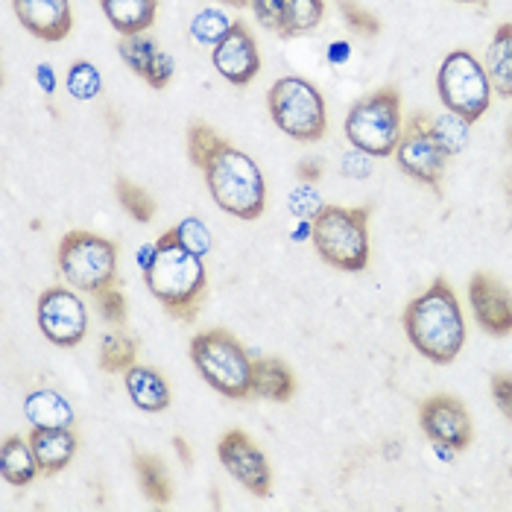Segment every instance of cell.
<instances>
[{"label":"cell","mask_w":512,"mask_h":512,"mask_svg":"<svg viewBox=\"0 0 512 512\" xmlns=\"http://www.w3.org/2000/svg\"><path fill=\"white\" fill-rule=\"evenodd\" d=\"M445 158H448V153L436 144V138L431 135V120L425 115H413L407 129L401 132L398 147H395V161H398L401 173H407L410 179L439 191L442 176H445Z\"/></svg>","instance_id":"obj_10"},{"label":"cell","mask_w":512,"mask_h":512,"mask_svg":"<svg viewBox=\"0 0 512 512\" xmlns=\"http://www.w3.org/2000/svg\"><path fill=\"white\" fill-rule=\"evenodd\" d=\"M469 126L466 120L454 112H445L442 118L431 120V135L436 138V144L448 153V156H457L466 150V141H469Z\"/></svg>","instance_id":"obj_31"},{"label":"cell","mask_w":512,"mask_h":512,"mask_svg":"<svg viewBox=\"0 0 512 512\" xmlns=\"http://www.w3.org/2000/svg\"><path fill=\"white\" fill-rule=\"evenodd\" d=\"M325 18V0H287L284 3V27H281V39H296V36H308Z\"/></svg>","instance_id":"obj_26"},{"label":"cell","mask_w":512,"mask_h":512,"mask_svg":"<svg viewBox=\"0 0 512 512\" xmlns=\"http://www.w3.org/2000/svg\"><path fill=\"white\" fill-rule=\"evenodd\" d=\"M369 205H322L311 223L316 255L343 273H360L369 264Z\"/></svg>","instance_id":"obj_4"},{"label":"cell","mask_w":512,"mask_h":512,"mask_svg":"<svg viewBox=\"0 0 512 512\" xmlns=\"http://www.w3.org/2000/svg\"><path fill=\"white\" fill-rule=\"evenodd\" d=\"M287 205H290L293 217L314 220L316 214H319V208H322V199H319V191H316L314 185H305V182H302V188H296V191L287 197Z\"/></svg>","instance_id":"obj_35"},{"label":"cell","mask_w":512,"mask_h":512,"mask_svg":"<svg viewBox=\"0 0 512 512\" xmlns=\"http://www.w3.org/2000/svg\"><path fill=\"white\" fill-rule=\"evenodd\" d=\"M296 179L305 182V185H316L322 179V164L316 158H308V161H299L296 164Z\"/></svg>","instance_id":"obj_41"},{"label":"cell","mask_w":512,"mask_h":512,"mask_svg":"<svg viewBox=\"0 0 512 512\" xmlns=\"http://www.w3.org/2000/svg\"><path fill=\"white\" fill-rule=\"evenodd\" d=\"M252 395L287 404L296 395V375L278 357H255L252 360Z\"/></svg>","instance_id":"obj_19"},{"label":"cell","mask_w":512,"mask_h":512,"mask_svg":"<svg viewBox=\"0 0 512 512\" xmlns=\"http://www.w3.org/2000/svg\"><path fill=\"white\" fill-rule=\"evenodd\" d=\"M144 281L167 316H173L176 322L197 319L208 293V270L202 264V255L182 243L176 226L156 240V258L144 270Z\"/></svg>","instance_id":"obj_1"},{"label":"cell","mask_w":512,"mask_h":512,"mask_svg":"<svg viewBox=\"0 0 512 512\" xmlns=\"http://www.w3.org/2000/svg\"><path fill=\"white\" fill-rule=\"evenodd\" d=\"M217 457L223 469L235 477L237 483L252 492L255 498L273 495V469L264 451L255 445V439L243 431H226L217 442Z\"/></svg>","instance_id":"obj_12"},{"label":"cell","mask_w":512,"mask_h":512,"mask_svg":"<svg viewBox=\"0 0 512 512\" xmlns=\"http://www.w3.org/2000/svg\"><path fill=\"white\" fill-rule=\"evenodd\" d=\"M337 9L343 15V21L349 24V30H355L363 39H375L381 33V21L378 15H372L369 9H363L357 0H337Z\"/></svg>","instance_id":"obj_33"},{"label":"cell","mask_w":512,"mask_h":512,"mask_svg":"<svg viewBox=\"0 0 512 512\" xmlns=\"http://www.w3.org/2000/svg\"><path fill=\"white\" fill-rule=\"evenodd\" d=\"M492 398H495L498 410L512 422V375L507 372L492 375Z\"/></svg>","instance_id":"obj_40"},{"label":"cell","mask_w":512,"mask_h":512,"mask_svg":"<svg viewBox=\"0 0 512 512\" xmlns=\"http://www.w3.org/2000/svg\"><path fill=\"white\" fill-rule=\"evenodd\" d=\"M343 132L355 150L372 158L395 156V147L404 132L401 120V94L395 88H378L352 103Z\"/></svg>","instance_id":"obj_6"},{"label":"cell","mask_w":512,"mask_h":512,"mask_svg":"<svg viewBox=\"0 0 512 512\" xmlns=\"http://www.w3.org/2000/svg\"><path fill=\"white\" fill-rule=\"evenodd\" d=\"M21 27L41 41H65L74 30L71 0H12Z\"/></svg>","instance_id":"obj_16"},{"label":"cell","mask_w":512,"mask_h":512,"mask_svg":"<svg viewBox=\"0 0 512 512\" xmlns=\"http://www.w3.org/2000/svg\"><path fill=\"white\" fill-rule=\"evenodd\" d=\"M211 65L220 77L232 85H249L252 79L261 74V50L258 41L252 36V30L235 21L232 30L226 33V39L217 47H211Z\"/></svg>","instance_id":"obj_14"},{"label":"cell","mask_w":512,"mask_h":512,"mask_svg":"<svg viewBox=\"0 0 512 512\" xmlns=\"http://www.w3.org/2000/svg\"><path fill=\"white\" fill-rule=\"evenodd\" d=\"M340 173L352 176V179H366L372 173V156H366L363 150L352 147V153H346V156L340 158Z\"/></svg>","instance_id":"obj_39"},{"label":"cell","mask_w":512,"mask_h":512,"mask_svg":"<svg viewBox=\"0 0 512 512\" xmlns=\"http://www.w3.org/2000/svg\"><path fill=\"white\" fill-rule=\"evenodd\" d=\"M115 197H118L120 208H123L132 220H138V223H153V217H156V199L150 197L144 188H138L135 182H129V179L120 176L118 182H115Z\"/></svg>","instance_id":"obj_30"},{"label":"cell","mask_w":512,"mask_h":512,"mask_svg":"<svg viewBox=\"0 0 512 512\" xmlns=\"http://www.w3.org/2000/svg\"><path fill=\"white\" fill-rule=\"evenodd\" d=\"M284 3L287 0H249V9L255 12L258 24L270 33H281L284 27Z\"/></svg>","instance_id":"obj_37"},{"label":"cell","mask_w":512,"mask_h":512,"mask_svg":"<svg viewBox=\"0 0 512 512\" xmlns=\"http://www.w3.org/2000/svg\"><path fill=\"white\" fill-rule=\"evenodd\" d=\"M0 474L9 486L21 489L39 477V463L30 445V436H6L0 445Z\"/></svg>","instance_id":"obj_20"},{"label":"cell","mask_w":512,"mask_h":512,"mask_svg":"<svg viewBox=\"0 0 512 512\" xmlns=\"http://www.w3.org/2000/svg\"><path fill=\"white\" fill-rule=\"evenodd\" d=\"M153 258H156V243H147V246H141L138 249V264H141V273L153 264Z\"/></svg>","instance_id":"obj_45"},{"label":"cell","mask_w":512,"mask_h":512,"mask_svg":"<svg viewBox=\"0 0 512 512\" xmlns=\"http://www.w3.org/2000/svg\"><path fill=\"white\" fill-rule=\"evenodd\" d=\"M436 94L448 112L460 115L466 123H477L489 112L495 91L483 62H477L474 53L451 50L436 71Z\"/></svg>","instance_id":"obj_9"},{"label":"cell","mask_w":512,"mask_h":512,"mask_svg":"<svg viewBox=\"0 0 512 512\" xmlns=\"http://www.w3.org/2000/svg\"><path fill=\"white\" fill-rule=\"evenodd\" d=\"M457 3H477V0H457Z\"/></svg>","instance_id":"obj_47"},{"label":"cell","mask_w":512,"mask_h":512,"mask_svg":"<svg viewBox=\"0 0 512 512\" xmlns=\"http://www.w3.org/2000/svg\"><path fill=\"white\" fill-rule=\"evenodd\" d=\"M30 445L36 454L39 472L44 477H53L71 466V460L77 457L79 439L71 428H33Z\"/></svg>","instance_id":"obj_17"},{"label":"cell","mask_w":512,"mask_h":512,"mask_svg":"<svg viewBox=\"0 0 512 512\" xmlns=\"http://www.w3.org/2000/svg\"><path fill=\"white\" fill-rule=\"evenodd\" d=\"M486 77L498 97L512 100V24H501L483 56Z\"/></svg>","instance_id":"obj_23"},{"label":"cell","mask_w":512,"mask_h":512,"mask_svg":"<svg viewBox=\"0 0 512 512\" xmlns=\"http://www.w3.org/2000/svg\"><path fill=\"white\" fill-rule=\"evenodd\" d=\"M469 305L477 325L489 337L512 334V290L489 273H474L469 281Z\"/></svg>","instance_id":"obj_15"},{"label":"cell","mask_w":512,"mask_h":512,"mask_svg":"<svg viewBox=\"0 0 512 512\" xmlns=\"http://www.w3.org/2000/svg\"><path fill=\"white\" fill-rule=\"evenodd\" d=\"M36 82H39V88L44 94H53L56 91V74H53V68L50 65H39L36 68Z\"/></svg>","instance_id":"obj_43"},{"label":"cell","mask_w":512,"mask_h":512,"mask_svg":"<svg viewBox=\"0 0 512 512\" xmlns=\"http://www.w3.org/2000/svg\"><path fill=\"white\" fill-rule=\"evenodd\" d=\"M232 18L223 9H199L197 15L191 18V39L202 44V47H217L220 41L226 39V33L232 30Z\"/></svg>","instance_id":"obj_28"},{"label":"cell","mask_w":512,"mask_h":512,"mask_svg":"<svg viewBox=\"0 0 512 512\" xmlns=\"http://www.w3.org/2000/svg\"><path fill=\"white\" fill-rule=\"evenodd\" d=\"M100 6L120 36H141L156 24L158 0H100Z\"/></svg>","instance_id":"obj_21"},{"label":"cell","mask_w":512,"mask_h":512,"mask_svg":"<svg viewBox=\"0 0 512 512\" xmlns=\"http://www.w3.org/2000/svg\"><path fill=\"white\" fill-rule=\"evenodd\" d=\"M173 74H176V62H173V56H170V53H164V50H158L156 62H153V68H150V74H147L144 82H147L150 88L161 91V88H167V85H170Z\"/></svg>","instance_id":"obj_38"},{"label":"cell","mask_w":512,"mask_h":512,"mask_svg":"<svg viewBox=\"0 0 512 512\" xmlns=\"http://www.w3.org/2000/svg\"><path fill=\"white\" fill-rule=\"evenodd\" d=\"M191 363L199 378L226 398L243 401L252 395V357L235 334L223 328L202 331L191 340Z\"/></svg>","instance_id":"obj_5"},{"label":"cell","mask_w":512,"mask_h":512,"mask_svg":"<svg viewBox=\"0 0 512 512\" xmlns=\"http://www.w3.org/2000/svg\"><path fill=\"white\" fill-rule=\"evenodd\" d=\"M94 299H97V311L103 316V322H109V325H115V328H123V325H126L129 305H126V296H123V290H120L118 284L100 290Z\"/></svg>","instance_id":"obj_34"},{"label":"cell","mask_w":512,"mask_h":512,"mask_svg":"<svg viewBox=\"0 0 512 512\" xmlns=\"http://www.w3.org/2000/svg\"><path fill=\"white\" fill-rule=\"evenodd\" d=\"M132 466H135L141 492L147 495V501L156 504V507H167L173 501V483H170V474L164 469L161 457H156V454H135Z\"/></svg>","instance_id":"obj_24"},{"label":"cell","mask_w":512,"mask_h":512,"mask_svg":"<svg viewBox=\"0 0 512 512\" xmlns=\"http://www.w3.org/2000/svg\"><path fill=\"white\" fill-rule=\"evenodd\" d=\"M41 334L59 346V349H74L88 334V308L71 287H47L39 296Z\"/></svg>","instance_id":"obj_11"},{"label":"cell","mask_w":512,"mask_h":512,"mask_svg":"<svg viewBox=\"0 0 512 512\" xmlns=\"http://www.w3.org/2000/svg\"><path fill=\"white\" fill-rule=\"evenodd\" d=\"M325 59H328V65H346L352 59V44L349 41H331L325 50Z\"/></svg>","instance_id":"obj_42"},{"label":"cell","mask_w":512,"mask_h":512,"mask_svg":"<svg viewBox=\"0 0 512 512\" xmlns=\"http://www.w3.org/2000/svg\"><path fill=\"white\" fill-rule=\"evenodd\" d=\"M65 85H68V94L79 100V103H88V100H97L103 94V74L97 71V65L91 62H74L68 68V77H65Z\"/></svg>","instance_id":"obj_32"},{"label":"cell","mask_w":512,"mask_h":512,"mask_svg":"<svg viewBox=\"0 0 512 512\" xmlns=\"http://www.w3.org/2000/svg\"><path fill=\"white\" fill-rule=\"evenodd\" d=\"M179 229V237H182V243L188 246V249H194L197 255H208V249H211V232H208V226L197 220V217H188L185 223H179L176 226Z\"/></svg>","instance_id":"obj_36"},{"label":"cell","mask_w":512,"mask_h":512,"mask_svg":"<svg viewBox=\"0 0 512 512\" xmlns=\"http://www.w3.org/2000/svg\"><path fill=\"white\" fill-rule=\"evenodd\" d=\"M510 144H512V126H510Z\"/></svg>","instance_id":"obj_48"},{"label":"cell","mask_w":512,"mask_h":512,"mask_svg":"<svg viewBox=\"0 0 512 512\" xmlns=\"http://www.w3.org/2000/svg\"><path fill=\"white\" fill-rule=\"evenodd\" d=\"M208 194L220 211L237 220H258L267 208V182L255 158L232 147L229 141L202 170Z\"/></svg>","instance_id":"obj_3"},{"label":"cell","mask_w":512,"mask_h":512,"mask_svg":"<svg viewBox=\"0 0 512 512\" xmlns=\"http://www.w3.org/2000/svg\"><path fill=\"white\" fill-rule=\"evenodd\" d=\"M223 144H226V138H220L217 129H211L208 123L194 120L188 126V158H191V164L199 167V170H205L211 164V158L223 150Z\"/></svg>","instance_id":"obj_29"},{"label":"cell","mask_w":512,"mask_h":512,"mask_svg":"<svg viewBox=\"0 0 512 512\" xmlns=\"http://www.w3.org/2000/svg\"><path fill=\"white\" fill-rule=\"evenodd\" d=\"M123 384H126L132 404L144 413H161L170 407V387H167L164 375L153 366L135 363L132 369L123 372Z\"/></svg>","instance_id":"obj_18"},{"label":"cell","mask_w":512,"mask_h":512,"mask_svg":"<svg viewBox=\"0 0 512 512\" xmlns=\"http://www.w3.org/2000/svg\"><path fill=\"white\" fill-rule=\"evenodd\" d=\"M419 428L434 445L463 451L472 445V416L466 404L454 395H431L419 404Z\"/></svg>","instance_id":"obj_13"},{"label":"cell","mask_w":512,"mask_h":512,"mask_svg":"<svg viewBox=\"0 0 512 512\" xmlns=\"http://www.w3.org/2000/svg\"><path fill=\"white\" fill-rule=\"evenodd\" d=\"M97 363L103 372L109 375H123L126 369H132L138 363V340L129 337L123 328L109 331L100 340V352H97Z\"/></svg>","instance_id":"obj_25"},{"label":"cell","mask_w":512,"mask_h":512,"mask_svg":"<svg viewBox=\"0 0 512 512\" xmlns=\"http://www.w3.org/2000/svg\"><path fill=\"white\" fill-rule=\"evenodd\" d=\"M173 448H176L179 460L185 463V469H191V466H194V451H191V445H188L182 436H173Z\"/></svg>","instance_id":"obj_44"},{"label":"cell","mask_w":512,"mask_h":512,"mask_svg":"<svg viewBox=\"0 0 512 512\" xmlns=\"http://www.w3.org/2000/svg\"><path fill=\"white\" fill-rule=\"evenodd\" d=\"M401 322L410 346L436 366L454 363L466 349V316L445 278H436L422 296H416L404 308Z\"/></svg>","instance_id":"obj_2"},{"label":"cell","mask_w":512,"mask_h":512,"mask_svg":"<svg viewBox=\"0 0 512 512\" xmlns=\"http://www.w3.org/2000/svg\"><path fill=\"white\" fill-rule=\"evenodd\" d=\"M223 6H232V9H246L249 6V0H220Z\"/></svg>","instance_id":"obj_46"},{"label":"cell","mask_w":512,"mask_h":512,"mask_svg":"<svg viewBox=\"0 0 512 512\" xmlns=\"http://www.w3.org/2000/svg\"><path fill=\"white\" fill-rule=\"evenodd\" d=\"M267 109L278 129L302 144H316L328 132L325 97L314 82L302 77H281L267 91Z\"/></svg>","instance_id":"obj_7"},{"label":"cell","mask_w":512,"mask_h":512,"mask_svg":"<svg viewBox=\"0 0 512 512\" xmlns=\"http://www.w3.org/2000/svg\"><path fill=\"white\" fill-rule=\"evenodd\" d=\"M56 264L65 281L88 296L118 284V243L94 232H68L59 243Z\"/></svg>","instance_id":"obj_8"},{"label":"cell","mask_w":512,"mask_h":512,"mask_svg":"<svg viewBox=\"0 0 512 512\" xmlns=\"http://www.w3.org/2000/svg\"><path fill=\"white\" fill-rule=\"evenodd\" d=\"M24 416L33 428H74V407L56 390H33L24 398Z\"/></svg>","instance_id":"obj_22"},{"label":"cell","mask_w":512,"mask_h":512,"mask_svg":"<svg viewBox=\"0 0 512 512\" xmlns=\"http://www.w3.org/2000/svg\"><path fill=\"white\" fill-rule=\"evenodd\" d=\"M118 53L120 59H123V65H126L135 77L147 79L153 62H156L158 47L156 41L150 39L147 33H141V36H120Z\"/></svg>","instance_id":"obj_27"}]
</instances>
